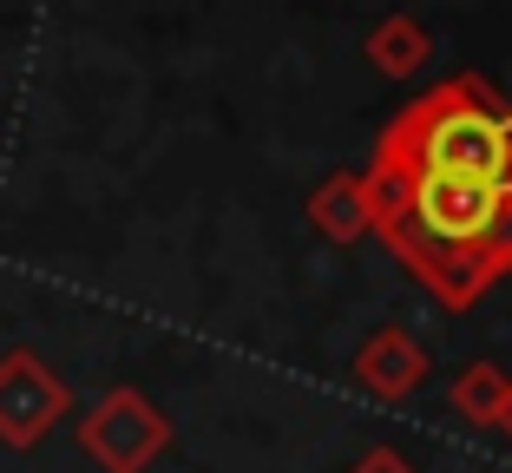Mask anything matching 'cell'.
I'll return each mask as SVG.
<instances>
[{
	"instance_id": "obj_4",
	"label": "cell",
	"mask_w": 512,
	"mask_h": 473,
	"mask_svg": "<svg viewBox=\"0 0 512 473\" xmlns=\"http://www.w3.org/2000/svg\"><path fill=\"white\" fill-rule=\"evenodd\" d=\"M73 414V388L53 375L33 349H7L0 355V447H40L46 434Z\"/></svg>"
},
{
	"instance_id": "obj_7",
	"label": "cell",
	"mask_w": 512,
	"mask_h": 473,
	"mask_svg": "<svg viewBox=\"0 0 512 473\" xmlns=\"http://www.w3.org/2000/svg\"><path fill=\"white\" fill-rule=\"evenodd\" d=\"M506 368L499 362H473V368H460V382L447 388V401H453V414L467 421V428H493L499 421V401H506Z\"/></svg>"
},
{
	"instance_id": "obj_9",
	"label": "cell",
	"mask_w": 512,
	"mask_h": 473,
	"mask_svg": "<svg viewBox=\"0 0 512 473\" xmlns=\"http://www.w3.org/2000/svg\"><path fill=\"white\" fill-rule=\"evenodd\" d=\"M348 473H421V467H414L407 454H394V447H368V454L355 460Z\"/></svg>"
},
{
	"instance_id": "obj_6",
	"label": "cell",
	"mask_w": 512,
	"mask_h": 473,
	"mask_svg": "<svg viewBox=\"0 0 512 473\" xmlns=\"http://www.w3.org/2000/svg\"><path fill=\"white\" fill-rule=\"evenodd\" d=\"M309 224H316L329 244L368 237V184L362 178H329L316 198H309Z\"/></svg>"
},
{
	"instance_id": "obj_1",
	"label": "cell",
	"mask_w": 512,
	"mask_h": 473,
	"mask_svg": "<svg viewBox=\"0 0 512 473\" xmlns=\"http://www.w3.org/2000/svg\"><path fill=\"white\" fill-rule=\"evenodd\" d=\"M368 230L421 276L447 309L480 303L486 283L512 270V191L434 171H362Z\"/></svg>"
},
{
	"instance_id": "obj_2",
	"label": "cell",
	"mask_w": 512,
	"mask_h": 473,
	"mask_svg": "<svg viewBox=\"0 0 512 473\" xmlns=\"http://www.w3.org/2000/svg\"><path fill=\"white\" fill-rule=\"evenodd\" d=\"M368 171H434L512 191V119L486 79H447L381 132Z\"/></svg>"
},
{
	"instance_id": "obj_8",
	"label": "cell",
	"mask_w": 512,
	"mask_h": 473,
	"mask_svg": "<svg viewBox=\"0 0 512 473\" xmlns=\"http://www.w3.org/2000/svg\"><path fill=\"white\" fill-rule=\"evenodd\" d=\"M427 53H434V46H427V33L414 27L407 14L381 20V27H375V40H368V60H375L381 73H394V79L421 73V66H427Z\"/></svg>"
},
{
	"instance_id": "obj_11",
	"label": "cell",
	"mask_w": 512,
	"mask_h": 473,
	"mask_svg": "<svg viewBox=\"0 0 512 473\" xmlns=\"http://www.w3.org/2000/svg\"><path fill=\"white\" fill-rule=\"evenodd\" d=\"M506 119H512V106H506Z\"/></svg>"
},
{
	"instance_id": "obj_10",
	"label": "cell",
	"mask_w": 512,
	"mask_h": 473,
	"mask_svg": "<svg viewBox=\"0 0 512 473\" xmlns=\"http://www.w3.org/2000/svg\"><path fill=\"white\" fill-rule=\"evenodd\" d=\"M493 428H499V434L512 441V382H506V401H499V421H493Z\"/></svg>"
},
{
	"instance_id": "obj_3",
	"label": "cell",
	"mask_w": 512,
	"mask_h": 473,
	"mask_svg": "<svg viewBox=\"0 0 512 473\" xmlns=\"http://www.w3.org/2000/svg\"><path fill=\"white\" fill-rule=\"evenodd\" d=\"M79 447L106 473H145L171 447V421L151 408L138 388H106L79 421Z\"/></svg>"
},
{
	"instance_id": "obj_5",
	"label": "cell",
	"mask_w": 512,
	"mask_h": 473,
	"mask_svg": "<svg viewBox=\"0 0 512 473\" xmlns=\"http://www.w3.org/2000/svg\"><path fill=\"white\" fill-rule=\"evenodd\" d=\"M427 375H434V362H427V349L414 342V329H401V322L375 329V336L355 349V382L375 401H407Z\"/></svg>"
}]
</instances>
